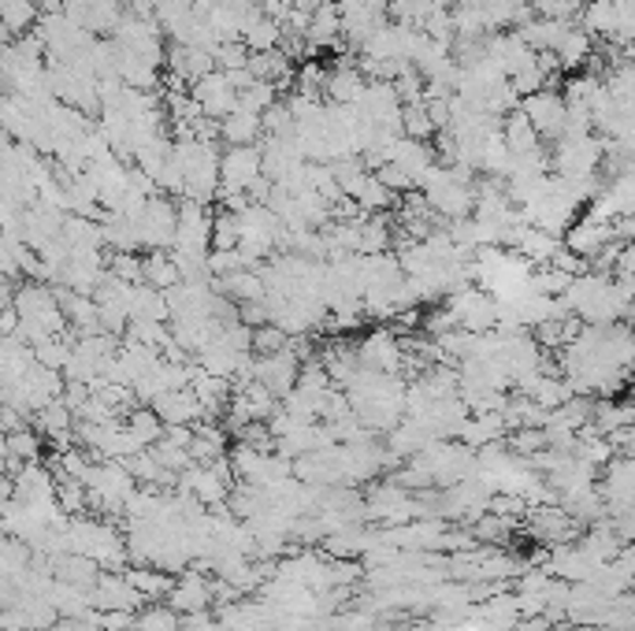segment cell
I'll return each instance as SVG.
<instances>
[{
    "mask_svg": "<svg viewBox=\"0 0 635 631\" xmlns=\"http://www.w3.org/2000/svg\"><path fill=\"white\" fill-rule=\"evenodd\" d=\"M212 57H216V67L220 71H246L253 52H249L246 41H227V45H216Z\"/></svg>",
    "mask_w": 635,
    "mask_h": 631,
    "instance_id": "cell-25",
    "label": "cell"
},
{
    "mask_svg": "<svg viewBox=\"0 0 635 631\" xmlns=\"http://www.w3.org/2000/svg\"><path fill=\"white\" fill-rule=\"evenodd\" d=\"M524 112H528V120L535 123V131L542 134V141H561L569 131V101L561 89H539L535 97L521 104Z\"/></svg>",
    "mask_w": 635,
    "mask_h": 631,
    "instance_id": "cell-3",
    "label": "cell"
},
{
    "mask_svg": "<svg viewBox=\"0 0 635 631\" xmlns=\"http://www.w3.org/2000/svg\"><path fill=\"white\" fill-rule=\"evenodd\" d=\"M402 131L405 138H416V141H431L435 134H439V126H435L428 104L416 101V104H405L402 108Z\"/></svg>",
    "mask_w": 635,
    "mask_h": 631,
    "instance_id": "cell-19",
    "label": "cell"
},
{
    "mask_svg": "<svg viewBox=\"0 0 635 631\" xmlns=\"http://www.w3.org/2000/svg\"><path fill=\"white\" fill-rule=\"evenodd\" d=\"M194 101L205 108L208 120H227L231 112H239V89H234V83L227 78V71L216 67L212 75H205L202 83H194Z\"/></svg>",
    "mask_w": 635,
    "mask_h": 631,
    "instance_id": "cell-6",
    "label": "cell"
},
{
    "mask_svg": "<svg viewBox=\"0 0 635 631\" xmlns=\"http://www.w3.org/2000/svg\"><path fill=\"white\" fill-rule=\"evenodd\" d=\"M502 138H505V146L513 149V157H528V152L547 149L542 146V134L535 131V123L528 120L524 108H516V112H510L502 120Z\"/></svg>",
    "mask_w": 635,
    "mask_h": 631,
    "instance_id": "cell-12",
    "label": "cell"
},
{
    "mask_svg": "<svg viewBox=\"0 0 635 631\" xmlns=\"http://www.w3.org/2000/svg\"><path fill=\"white\" fill-rule=\"evenodd\" d=\"M346 38H342V8L339 0H323L320 8L313 12V23H308V38H305V49L308 57L320 49H342Z\"/></svg>",
    "mask_w": 635,
    "mask_h": 631,
    "instance_id": "cell-11",
    "label": "cell"
},
{
    "mask_svg": "<svg viewBox=\"0 0 635 631\" xmlns=\"http://www.w3.org/2000/svg\"><path fill=\"white\" fill-rule=\"evenodd\" d=\"M553 52H558V60H561V67H565V71H579L584 63H591L595 41H591V34H587L584 26L573 23V26H569V34L561 38V45Z\"/></svg>",
    "mask_w": 635,
    "mask_h": 631,
    "instance_id": "cell-18",
    "label": "cell"
},
{
    "mask_svg": "<svg viewBox=\"0 0 635 631\" xmlns=\"http://www.w3.org/2000/svg\"><path fill=\"white\" fill-rule=\"evenodd\" d=\"M376 175H379V183H383L387 189H394L398 197H402V194H413V189H416L413 175H410V171H402L398 164H383V168L376 171Z\"/></svg>",
    "mask_w": 635,
    "mask_h": 631,
    "instance_id": "cell-26",
    "label": "cell"
},
{
    "mask_svg": "<svg viewBox=\"0 0 635 631\" xmlns=\"http://www.w3.org/2000/svg\"><path fill=\"white\" fill-rule=\"evenodd\" d=\"M108 272L123 283H145V257L138 252H108Z\"/></svg>",
    "mask_w": 635,
    "mask_h": 631,
    "instance_id": "cell-22",
    "label": "cell"
},
{
    "mask_svg": "<svg viewBox=\"0 0 635 631\" xmlns=\"http://www.w3.org/2000/svg\"><path fill=\"white\" fill-rule=\"evenodd\" d=\"M365 86H368V78H365V71L357 67V60L339 57L334 63H328V86H323L328 104H357Z\"/></svg>",
    "mask_w": 635,
    "mask_h": 631,
    "instance_id": "cell-9",
    "label": "cell"
},
{
    "mask_svg": "<svg viewBox=\"0 0 635 631\" xmlns=\"http://www.w3.org/2000/svg\"><path fill=\"white\" fill-rule=\"evenodd\" d=\"M521 4H535V0H521Z\"/></svg>",
    "mask_w": 635,
    "mask_h": 631,
    "instance_id": "cell-27",
    "label": "cell"
},
{
    "mask_svg": "<svg viewBox=\"0 0 635 631\" xmlns=\"http://www.w3.org/2000/svg\"><path fill=\"white\" fill-rule=\"evenodd\" d=\"M145 257V283L157 286V290H175L179 283H183V268H179V260L171 257V249H149L142 252Z\"/></svg>",
    "mask_w": 635,
    "mask_h": 631,
    "instance_id": "cell-15",
    "label": "cell"
},
{
    "mask_svg": "<svg viewBox=\"0 0 635 631\" xmlns=\"http://www.w3.org/2000/svg\"><path fill=\"white\" fill-rule=\"evenodd\" d=\"M138 234H142V249H171L179 238V201L168 194H157L145 201V209L138 215Z\"/></svg>",
    "mask_w": 635,
    "mask_h": 631,
    "instance_id": "cell-1",
    "label": "cell"
},
{
    "mask_svg": "<svg viewBox=\"0 0 635 631\" xmlns=\"http://www.w3.org/2000/svg\"><path fill=\"white\" fill-rule=\"evenodd\" d=\"M223 186L220 197H249V186L265 175V149L260 146H227L223 149Z\"/></svg>",
    "mask_w": 635,
    "mask_h": 631,
    "instance_id": "cell-2",
    "label": "cell"
},
{
    "mask_svg": "<svg viewBox=\"0 0 635 631\" xmlns=\"http://www.w3.org/2000/svg\"><path fill=\"white\" fill-rule=\"evenodd\" d=\"M138 628L142 631H183V613L171 606H152L138 613Z\"/></svg>",
    "mask_w": 635,
    "mask_h": 631,
    "instance_id": "cell-24",
    "label": "cell"
},
{
    "mask_svg": "<svg viewBox=\"0 0 635 631\" xmlns=\"http://www.w3.org/2000/svg\"><path fill=\"white\" fill-rule=\"evenodd\" d=\"M613 242H616L613 220H598L595 212L579 215V220L565 234V249H573V252H579V257H587V260H595L598 252H602L606 246H613Z\"/></svg>",
    "mask_w": 635,
    "mask_h": 631,
    "instance_id": "cell-7",
    "label": "cell"
},
{
    "mask_svg": "<svg viewBox=\"0 0 635 631\" xmlns=\"http://www.w3.org/2000/svg\"><path fill=\"white\" fill-rule=\"evenodd\" d=\"M253 379L265 383L279 401L286 398L290 391L302 379V360H297L294 349H283V354H268V357H253Z\"/></svg>",
    "mask_w": 635,
    "mask_h": 631,
    "instance_id": "cell-5",
    "label": "cell"
},
{
    "mask_svg": "<svg viewBox=\"0 0 635 631\" xmlns=\"http://www.w3.org/2000/svg\"><path fill=\"white\" fill-rule=\"evenodd\" d=\"M152 409L160 412V420H164L168 428H197L202 420H208V412H205L202 398L194 394V386L160 394V398L152 401Z\"/></svg>",
    "mask_w": 635,
    "mask_h": 631,
    "instance_id": "cell-10",
    "label": "cell"
},
{
    "mask_svg": "<svg viewBox=\"0 0 635 631\" xmlns=\"http://www.w3.org/2000/svg\"><path fill=\"white\" fill-rule=\"evenodd\" d=\"M357 357H361V368L398 375L402 372V364H405V342L394 327H379V331H371V335L361 338Z\"/></svg>",
    "mask_w": 635,
    "mask_h": 631,
    "instance_id": "cell-4",
    "label": "cell"
},
{
    "mask_svg": "<svg viewBox=\"0 0 635 631\" xmlns=\"http://www.w3.org/2000/svg\"><path fill=\"white\" fill-rule=\"evenodd\" d=\"M290 338L283 327H276V323H265V327L253 331V354L257 357H268V354H283V349H290Z\"/></svg>",
    "mask_w": 635,
    "mask_h": 631,
    "instance_id": "cell-23",
    "label": "cell"
},
{
    "mask_svg": "<svg viewBox=\"0 0 635 631\" xmlns=\"http://www.w3.org/2000/svg\"><path fill=\"white\" fill-rule=\"evenodd\" d=\"M126 580L134 583V591H138L145 602H160V598H168V594L175 591V580H171L164 568H157V565L126 568Z\"/></svg>",
    "mask_w": 635,
    "mask_h": 631,
    "instance_id": "cell-17",
    "label": "cell"
},
{
    "mask_svg": "<svg viewBox=\"0 0 635 631\" xmlns=\"http://www.w3.org/2000/svg\"><path fill=\"white\" fill-rule=\"evenodd\" d=\"M276 101H279V86H271V83H253L239 94L242 112H257V115H265Z\"/></svg>",
    "mask_w": 635,
    "mask_h": 631,
    "instance_id": "cell-21",
    "label": "cell"
},
{
    "mask_svg": "<svg viewBox=\"0 0 635 631\" xmlns=\"http://www.w3.org/2000/svg\"><path fill=\"white\" fill-rule=\"evenodd\" d=\"M223 141L227 146H260L265 141V115L257 112H231L223 120Z\"/></svg>",
    "mask_w": 635,
    "mask_h": 631,
    "instance_id": "cell-16",
    "label": "cell"
},
{
    "mask_svg": "<svg viewBox=\"0 0 635 631\" xmlns=\"http://www.w3.org/2000/svg\"><path fill=\"white\" fill-rule=\"evenodd\" d=\"M387 164H398L402 171H410L416 189H424L428 175H431L435 168H439V149H435L431 141L398 138L394 146H390V160H387Z\"/></svg>",
    "mask_w": 635,
    "mask_h": 631,
    "instance_id": "cell-8",
    "label": "cell"
},
{
    "mask_svg": "<svg viewBox=\"0 0 635 631\" xmlns=\"http://www.w3.org/2000/svg\"><path fill=\"white\" fill-rule=\"evenodd\" d=\"M579 26H584L591 38H621V12H616V0H591V4L579 12Z\"/></svg>",
    "mask_w": 635,
    "mask_h": 631,
    "instance_id": "cell-14",
    "label": "cell"
},
{
    "mask_svg": "<svg viewBox=\"0 0 635 631\" xmlns=\"http://www.w3.org/2000/svg\"><path fill=\"white\" fill-rule=\"evenodd\" d=\"M212 583L202 580V576H183V580L175 583V591L168 594V602H171V609H179L186 617V613H205L208 606H212Z\"/></svg>",
    "mask_w": 635,
    "mask_h": 631,
    "instance_id": "cell-13",
    "label": "cell"
},
{
    "mask_svg": "<svg viewBox=\"0 0 635 631\" xmlns=\"http://www.w3.org/2000/svg\"><path fill=\"white\" fill-rule=\"evenodd\" d=\"M242 246V220L231 209H216L212 220V249H239Z\"/></svg>",
    "mask_w": 635,
    "mask_h": 631,
    "instance_id": "cell-20",
    "label": "cell"
},
{
    "mask_svg": "<svg viewBox=\"0 0 635 631\" xmlns=\"http://www.w3.org/2000/svg\"><path fill=\"white\" fill-rule=\"evenodd\" d=\"M587 4H591V0H587Z\"/></svg>",
    "mask_w": 635,
    "mask_h": 631,
    "instance_id": "cell-28",
    "label": "cell"
}]
</instances>
